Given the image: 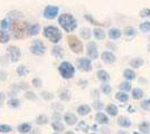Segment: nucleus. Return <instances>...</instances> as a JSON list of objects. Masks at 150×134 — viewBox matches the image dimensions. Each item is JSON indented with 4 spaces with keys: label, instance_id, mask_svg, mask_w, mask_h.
I'll return each instance as SVG.
<instances>
[{
    "label": "nucleus",
    "instance_id": "f257e3e1",
    "mask_svg": "<svg viewBox=\"0 0 150 134\" xmlns=\"http://www.w3.org/2000/svg\"><path fill=\"white\" fill-rule=\"evenodd\" d=\"M28 27L29 24L27 21H21V20H13V24L10 25V28L13 29V37L16 39H21L28 35Z\"/></svg>",
    "mask_w": 150,
    "mask_h": 134
},
{
    "label": "nucleus",
    "instance_id": "f03ea898",
    "mask_svg": "<svg viewBox=\"0 0 150 134\" xmlns=\"http://www.w3.org/2000/svg\"><path fill=\"white\" fill-rule=\"evenodd\" d=\"M58 22H59V25H61L63 29L67 32H73L75 28L77 27L76 19L72 15H69V13H63V15H61L59 18H58Z\"/></svg>",
    "mask_w": 150,
    "mask_h": 134
},
{
    "label": "nucleus",
    "instance_id": "7ed1b4c3",
    "mask_svg": "<svg viewBox=\"0 0 150 134\" xmlns=\"http://www.w3.org/2000/svg\"><path fill=\"white\" fill-rule=\"evenodd\" d=\"M44 37L48 39L50 43L57 44L62 39V32L55 26H47L44 29Z\"/></svg>",
    "mask_w": 150,
    "mask_h": 134
},
{
    "label": "nucleus",
    "instance_id": "20e7f679",
    "mask_svg": "<svg viewBox=\"0 0 150 134\" xmlns=\"http://www.w3.org/2000/svg\"><path fill=\"white\" fill-rule=\"evenodd\" d=\"M58 72L64 79H71L75 74V67L69 62H63L58 66Z\"/></svg>",
    "mask_w": 150,
    "mask_h": 134
},
{
    "label": "nucleus",
    "instance_id": "39448f33",
    "mask_svg": "<svg viewBox=\"0 0 150 134\" xmlns=\"http://www.w3.org/2000/svg\"><path fill=\"white\" fill-rule=\"evenodd\" d=\"M67 41H69V48L72 49L73 53L80 54V53L83 51V44H82V41L76 36H69L67 37Z\"/></svg>",
    "mask_w": 150,
    "mask_h": 134
},
{
    "label": "nucleus",
    "instance_id": "423d86ee",
    "mask_svg": "<svg viewBox=\"0 0 150 134\" xmlns=\"http://www.w3.org/2000/svg\"><path fill=\"white\" fill-rule=\"evenodd\" d=\"M29 51H30L31 54H34V55H43L46 51V48H45V45L43 44V41H40V40H34L30 45V48H29Z\"/></svg>",
    "mask_w": 150,
    "mask_h": 134
},
{
    "label": "nucleus",
    "instance_id": "0eeeda50",
    "mask_svg": "<svg viewBox=\"0 0 150 134\" xmlns=\"http://www.w3.org/2000/svg\"><path fill=\"white\" fill-rule=\"evenodd\" d=\"M86 54L91 59H96L99 57V51H98V46L93 41H90L86 45Z\"/></svg>",
    "mask_w": 150,
    "mask_h": 134
},
{
    "label": "nucleus",
    "instance_id": "6e6552de",
    "mask_svg": "<svg viewBox=\"0 0 150 134\" xmlns=\"http://www.w3.org/2000/svg\"><path fill=\"white\" fill-rule=\"evenodd\" d=\"M58 7L56 6H47L44 10V17L46 19H54L58 15Z\"/></svg>",
    "mask_w": 150,
    "mask_h": 134
},
{
    "label": "nucleus",
    "instance_id": "1a4fd4ad",
    "mask_svg": "<svg viewBox=\"0 0 150 134\" xmlns=\"http://www.w3.org/2000/svg\"><path fill=\"white\" fill-rule=\"evenodd\" d=\"M8 53H9V56H10V59H11L13 63L18 62L20 56H21V51H20V49H19L18 47H16V46H10V47L8 48Z\"/></svg>",
    "mask_w": 150,
    "mask_h": 134
},
{
    "label": "nucleus",
    "instance_id": "9d476101",
    "mask_svg": "<svg viewBox=\"0 0 150 134\" xmlns=\"http://www.w3.org/2000/svg\"><path fill=\"white\" fill-rule=\"evenodd\" d=\"M77 63H79V67L84 72H90L92 69V63L88 58H80Z\"/></svg>",
    "mask_w": 150,
    "mask_h": 134
},
{
    "label": "nucleus",
    "instance_id": "9b49d317",
    "mask_svg": "<svg viewBox=\"0 0 150 134\" xmlns=\"http://www.w3.org/2000/svg\"><path fill=\"white\" fill-rule=\"evenodd\" d=\"M101 58H102V60H103L104 63H106V64H113V63L117 60L115 55L112 54L111 51H104V53H102Z\"/></svg>",
    "mask_w": 150,
    "mask_h": 134
},
{
    "label": "nucleus",
    "instance_id": "f8f14e48",
    "mask_svg": "<svg viewBox=\"0 0 150 134\" xmlns=\"http://www.w3.org/2000/svg\"><path fill=\"white\" fill-rule=\"evenodd\" d=\"M64 121L66 122L67 125H74L77 123V117L73 113H66L64 115Z\"/></svg>",
    "mask_w": 150,
    "mask_h": 134
},
{
    "label": "nucleus",
    "instance_id": "ddd939ff",
    "mask_svg": "<svg viewBox=\"0 0 150 134\" xmlns=\"http://www.w3.org/2000/svg\"><path fill=\"white\" fill-rule=\"evenodd\" d=\"M118 125L121 126V128H130V126L132 125V123L129 119H127V117H125V116H121V117L118 119Z\"/></svg>",
    "mask_w": 150,
    "mask_h": 134
},
{
    "label": "nucleus",
    "instance_id": "4468645a",
    "mask_svg": "<svg viewBox=\"0 0 150 134\" xmlns=\"http://www.w3.org/2000/svg\"><path fill=\"white\" fill-rule=\"evenodd\" d=\"M121 35H122V32L118 28H111L109 30V37H110V39H113V40L119 39L121 37Z\"/></svg>",
    "mask_w": 150,
    "mask_h": 134
},
{
    "label": "nucleus",
    "instance_id": "2eb2a0df",
    "mask_svg": "<svg viewBox=\"0 0 150 134\" xmlns=\"http://www.w3.org/2000/svg\"><path fill=\"white\" fill-rule=\"evenodd\" d=\"M31 131V125L29 123H21L18 125V132L21 134H27Z\"/></svg>",
    "mask_w": 150,
    "mask_h": 134
},
{
    "label": "nucleus",
    "instance_id": "dca6fc26",
    "mask_svg": "<svg viewBox=\"0 0 150 134\" xmlns=\"http://www.w3.org/2000/svg\"><path fill=\"white\" fill-rule=\"evenodd\" d=\"M90 112H91V107H90L88 105H86V104L80 105V106L77 107V113H79V115H81V116H85V115H88Z\"/></svg>",
    "mask_w": 150,
    "mask_h": 134
},
{
    "label": "nucleus",
    "instance_id": "f3484780",
    "mask_svg": "<svg viewBox=\"0 0 150 134\" xmlns=\"http://www.w3.org/2000/svg\"><path fill=\"white\" fill-rule=\"evenodd\" d=\"M39 32H40V26L38 24L29 25V27H28V35L29 36H36Z\"/></svg>",
    "mask_w": 150,
    "mask_h": 134
},
{
    "label": "nucleus",
    "instance_id": "a211bd4d",
    "mask_svg": "<svg viewBox=\"0 0 150 134\" xmlns=\"http://www.w3.org/2000/svg\"><path fill=\"white\" fill-rule=\"evenodd\" d=\"M95 121L98 122L99 124H108L109 123V119H108V116L105 114L99 112L98 114L95 115Z\"/></svg>",
    "mask_w": 150,
    "mask_h": 134
},
{
    "label": "nucleus",
    "instance_id": "6ab92c4d",
    "mask_svg": "<svg viewBox=\"0 0 150 134\" xmlns=\"http://www.w3.org/2000/svg\"><path fill=\"white\" fill-rule=\"evenodd\" d=\"M105 111H106V113L109 115H111V116H117V115H118V112H119L118 107H117L114 104H109L105 107Z\"/></svg>",
    "mask_w": 150,
    "mask_h": 134
},
{
    "label": "nucleus",
    "instance_id": "aec40b11",
    "mask_svg": "<svg viewBox=\"0 0 150 134\" xmlns=\"http://www.w3.org/2000/svg\"><path fill=\"white\" fill-rule=\"evenodd\" d=\"M98 78L100 79V81H102V82H109L110 81V74L108 73V72H105V70L101 69L98 72Z\"/></svg>",
    "mask_w": 150,
    "mask_h": 134
},
{
    "label": "nucleus",
    "instance_id": "412c9836",
    "mask_svg": "<svg viewBox=\"0 0 150 134\" xmlns=\"http://www.w3.org/2000/svg\"><path fill=\"white\" fill-rule=\"evenodd\" d=\"M139 131L144 134L150 133V123L149 122H142L139 125Z\"/></svg>",
    "mask_w": 150,
    "mask_h": 134
},
{
    "label": "nucleus",
    "instance_id": "4be33fe9",
    "mask_svg": "<svg viewBox=\"0 0 150 134\" xmlns=\"http://www.w3.org/2000/svg\"><path fill=\"white\" fill-rule=\"evenodd\" d=\"M123 77H125L127 81H133L134 78H136V73L133 72L132 69H125V72H123Z\"/></svg>",
    "mask_w": 150,
    "mask_h": 134
},
{
    "label": "nucleus",
    "instance_id": "5701e85b",
    "mask_svg": "<svg viewBox=\"0 0 150 134\" xmlns=\"http://www.w3.org/2000/svg\"><path fill=\"white\" fill-rule=\"evenodd\" d=\"M94 37L96 39H104L105 38V32L102 29V28H95L93 30Z\"/></svg>",
    "mask_w": 150,
    "mask_h": 134
},
{
    "label": "nucleus",
    "instance_id": "b1692460",
    "mask_svg": "<svg viewBox=\"0 0 150 134\" xmlns=\"http://www.w3.org/2000/svg\"><path fill=\"white\" fill-rule=\"evenodd\" d=\"M144 65V60L141 58H132L130 60V66L133 68H139Z\"/></svg>",
    "mask_w": 150,
    "mask_h": 134
},
{
    "label": "nucleus",
    "instance_id": "393cba45",
    "mask_svg": "<svg viewBox=\"0 0 150 134\" xmlns=\"http://www.w3.org/2000/svg\"><path fill=\"white\" fill-rule=\"evenodd\" d=\"M115 98H117L118 101H120V102L125 103L129 100V95L125 94V92H118V93L115 94Z\"/></svg>",
    "mask_w": 150,
    "mask_h": 134
},
{
    "label": "nucleus",
    "instance_id": "a878e982",
    "mask_svg": "<svg viewBox=\"0 0 150 134\" xmlns=\"http://www.w3.org/2000/svg\"><path fill=\"white\" fill-rule=\"evenodd\" d=\"M142 96H144V91L141 88H134L132 89V97L134 98V100H140V98H142Z\"/></svg>",
    "mask_w": 150,
    "mask_h": 134
},
{
    "label": "nucleus",
    "instance_id": "bb28decb",
    "mask_svg": "<svg viewBox=\"0 0 150 134\" xmlns=\"http://www.w3.org/2000/svg\"><path fill=\"white\" fill-rule=\"evenodd\" d=\"M9 38H10V36L8 32L0 30V44H7L9 41Z\"/></svg>",
    "mask_w": 150,
    "mask_h": 134
},
{
    "label": "nucleus",
    "instance_id": "cd10ccee",
    "mask_svg": "<svg viewBox=\"0 0 150 134\" xmlns=\"http://www.w3.org/2000/svg\"><path fill=\"white\" fill-rule=\"evenodd\" d=\"M8 106L11 107V109H18L20 106V101L18 98H11L8 101Z\"/></svg>",
    "mask_w": 150,
    "mask_h": 134
},
{
    "label": "nucleus",
    "instance_id": "c85d7f7f",
    "mask_svg": "<svg viewBox=\"0 0 150 134\" xmlns=\"http://www.w3.org/2000/svg\"><path fill=\"white\" fill-rule=\"evenodd\" d=\"M52 53H53V55L56 56L57 58L63 57V49H62V47H59V46H55V47L53 48Z\"/></svg>",
    "mask_w": 150,
    "mask_h": 134
},
{
    "label": "nucleus",
    "instance_id": "c756f323",
    "mask_svg": "<svg viewBox=\"0 0 150 134\" xmlns=\"http://www.w3.org/2000/svg\"><path fill=\"white\" fill-rule=\"evenodd\" d=\"M17 74H18V76H26L27 74H28V69H27V67L24 66V65H20L18 66V68H17Z\"/></svg>",
    "mask_w": 150,
    "mask_h": 134
},
{
    "label": "nucleus",
    "instance_id": "7c9ffc66",
    "mask_svg": "<svg viewBox=\"0 0 150 134\" xmlns=\"http://www.w3.org/2000/svg\"><path fill=\"white\" fill-rule=\"evenodd\" d=\"M35 122H36V124H38V125H44V124H46L48 122V117L46 115H39Z\"/></svg>",
    "mask_w": 150,
    "mask_h": 134
},
{
    "label": "nucleus",
    "instance_id": "2f4dec72",
    "mask_svg": "<svg viewBox=\"0 0 150 134\" xmlns=\"http://www.w3.org/2000/svg\"><path fill=\"white\" fill-rule=\"evenodd\" d=\"M140 30L142 32H150V21H144L139 26Z\"/></svg>",
    "mask_w": 150,
    "mask_h": 134
},
{
    "label": "nucleus",
    "instance_id": "473e14b6",
    "mask_svg": "<svg viewBox=\"0 0 150 134\" xmlns=\"http://www.w3.org/2000/svg\"><path fill=\"white\" fill-rule=\"evenodd\" d=\"M80 34H81L82 38L84 39H90V37H91V30L88 28H82Z\"/></svg>",
    "mask_w": 150,
    "mask_h": 134
},
{
    "label": "nucleus",
    "instance_id": "72a5a7b5",
    "mask_svg": "<svg viewBox=\"0 0 150 134\" xmlns=\"http://www.w3.org/2000/svg\"><path fill=\"white\" fill-rule=\"evenodd\" d=\"M11 130H13V128L10 125H8V124H0V133H10Z\"/></svg>",
    "mask_w": 150,
    "mask_h": 134
},
{
    "label": "nucleus",
    "instance_id": "f704fd0d",
    "mask_svg": "<svg viewBox=\"0 0 150 134\" xmlns=\"http://www.w3.org/2000/svg\"><path fill=\"white\" fill-rule=\"evenodd\" d=\"M119 88L122 89V91H125V92H129L130 89H131V84L129 81H127V82H122V83L119 85Z\"/></svg>",
    "mask_w": 150,
    "mask_h": 134
},
{
    "label": "nucleus",
    "instance_id": "c9c22d12",
    "mask_svg": "<svg viewBox=\"0 0 150 134\" xmlns=\"http://www.w3.org/2000/svg\"><path fill=\"white\" fill-rule=\"evenodd\" d=\"M52 128H54L55 131L61 132V131H63V130H64V125H63L59 121H55V122H53V123H52Z\"/></svg>",
    "mask_w": 150,
    "mask_h": 134
},
{
    "label": "nucleus",
    "instance_id": "e433bc0d",
    "mask_svg": "<svg viewBox=\"0 0 150 134\" xmlns=\"http://www.w3.org/2000/svg\"><path fill=\"white\" fill-rule=\"evenodd\" d=\"M101 91H102L104 94L109 95V94L111 93V91H112L111 85H108V84H103V85H101Z\"/></svg>",
    "mask_w": 150,
    "mask_h": 134
},
{
    "label": "nucleus",
    "instance_id": "4c0bfd02",
    "mask_svg": "<svg viewBox=\"0 0 150 134\" xmlns=\"http://www.w3.org/2000/svg\"><path fill=\"white\" fill-rule=\"evenodd\" d=\"M59 97H61V100H63V101H69V98H71L69 92V91H64V92H62V93H61Z\"/></svg>",
    "mask_w": 150,
    "mask_h": 134
},
{
    "label": "nucleus",
    "instance_id": "58836bf2",
    "mask_svg": "<svg viewBox=\"0 0 150 134\" xmlns=\"http://www.w3.org/2000/svg\"><path fill=\"white\" fill-rule=\"evenodd\" d=\"M10 20L9 19H4L1 21V27H2V29L4 30H7V29H9L10 28Z\"/></svg>",
    "mask_w": 150,
    "mask_h": 134
},
{
    "label": "nucleus",
    "instance_id": "ea45409f",
    "mask_svg": "<svg viewBox=\"0 0 150 134\" xmlns=\"http://www.w3.org/2000/svg\"><path fill=\"white\" fill-rule=\"evenodd\" d=\"M31 83H33V85H34L36 88H40V87H42V85H43L42 79H39V78H34V79L31 81Z\"/></svg>",
    "mask_w": 150,
    "mask_h": 134
},
{
    "label": "nucleus",
    "instance_id": "a19ab883",
    "mask_svg": "<svg viewBox=\"0 0 150 134\" xmlns=\"http://www.w3.org/2000/svg\"><path fill=\"white\" fill-rule=\"evenodd\" d=\"M125 34L127 35V36H134L136 35V29L134 28H132V27H129V28H125Z\"/></svg>",
    "mask_w": 150,
    "mask_h": 134
},
{
    "label": "nucleus",
    "instance_id": "79ce46f5",
    "mask_svg": "<svg viewBox=\"0 0 150 134\" xmlns=\"http://www.w3.org/2000/svg\"><path fill=\"white\" fill-rule=\"evenodd\" d=\"M25 97L27 98V100H30V101H34V100H36V94H34L33 92H26Z\"/></svg>",
    "mask_w": 150,
    "mask_h": 134
},
{
    "label": "nucleus",
    "instance_id": "37998d69",
    "mask_svg": "<svg viewBox=\"0 0 150 134\" xmlns=\"http://www.w3.org/2000/svg\"><path fill=\"white\" fill-rule=\"evenodd\" d=\"M40 96H42L44 100H52V98L54 97V95L50 94V93H48V92H43V93L40 94Z\"/></svg>",
    "mask_w": 150,
    "mask_h": 134
},
{
    "label": "nucleus",
    "instance_id": "c03bdc74",
    "mask_svg": "<svg viewBox=\"0 0 150 134\" xmlns=\"http://www.w3.org/2000/svg\"><path fill=\"white\" fill-rule=\"evenodd\" d=\"M140 16L141 17H150V9H142L140 11Z\"/></svg>",
    "mask_w": 150,
    "mask_h": 134
},
{
    "label": "nucleus",
    "instance_id": "a18cd8bd",
    "mask_svg": "<svg viewBox=\"0 0 150 134\" xmlns=\"http://www.w3.org/2000/svg\"><path fill=\"white\" fill-rule=\"evenodd\" d=\"M80 128H81L83 132H88V124L84 123V122H81V123H80Z\"/></svg>",
    "mask_w": 150,
    "mask_h": 134
},
{
    "label": "nucleus",
    "instance_id": "49530a36",
    "mask_svg": "<svg viewBox=\"0 0 150 134\" xmlns=\"http://www.w3.org/2000/svg\"><path fill=\"white\" fill-rule=\"evenodd\" d=\"M94 109H98V111H101V109H103V103H101V102H95V103H94Z\"/></svg>",
    "mask_w": 150,
    "mask_h": 134
},
{
    "label": "nucleus",
    "instance_id": "de8ad7c7",
    "mask_svg": "<svg viewBox=\"0 0 150 134\" xmlns=\"http://www.w3.org/2000/svg\"><path fill=\"white\" fill-rule=\"evenodd\" d=\"M5 98H6V95H5L2 92H0V104L5 101Z\"/></svg>",
    "mask_w": 150,
    "mask_h": 134
},
{
    "label": "nucleus",
    "instance_id": "09e8293b",
    "mask_svg": "<svg viewBox=\"0 0 150 134\" xmlns=\"http://www.w3.org/2000/svg\"><path fill=\"white\" fill-rule=\"evenodd\" d=\"M5 75H6V73L0 72V78H1V79H6V76H5Z\"/></svg>",
    "mask_w": 150,
    "mask_h": 134
},
{
    "label": "nucleus",
    "instance_id": "8fccbe9b",
    "mask_svg": "<svg viewBox=\"0 0 150 134\" xmlns=\"http://www.w3.org/2000/svg\"><path fill=\"white\" fill-rule=\"evenodd\" d=\"M118 134H129V133H128V132H125V131H119Z\"/></svg>",
    "mask_w": 150,
    "mask_h": 134
},
{
    "label": "nucleus",
    "instance_id": "3c124183",
    "mask_svg": "<svg viewBox=\"0 0 150 134\" xmlns=\"http://www.w3.org/2000/svg\"><path fill=\"white\" fill-rule=\"evenodd\" d=\"M65 134H75V133H73V132H71V131H69V132H66Z\"/></svg>",
    "mask_w": 150,
    "mask_h": 134
},
{
    "label": "nucleus",
    "instance_id": "603ef678",
    "mask_svg": "<svg viewBox=\"0 0 150 134\" xmlns=\"http://www.w3.org/2000/svg\"><path fill=\"white\" fill-rule=\"evenodd\" d=\"M53 134H58V133H53Z\"/></svg>",
    "mask_w": 150,
    "mask_h": 134
},
{
    "label": "nucleus",
    "instance_id": "864d4df0",
    "mask_svg": "<svg viewBox=\"0 0 150 134\" xmlns=\"http://www.w3.org/2000/svg\"><path fill=\"white\" fill-rule=\"evenodd\" d=\"M92 134H96V133H92Z\"/></svg>",
    "mask_w": 150,
    "mask_h": 134
}]
</instances>
